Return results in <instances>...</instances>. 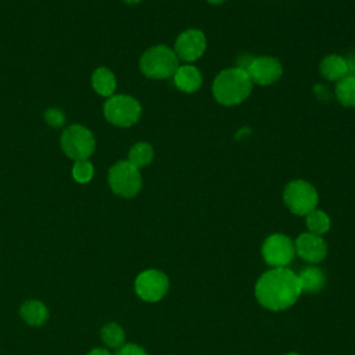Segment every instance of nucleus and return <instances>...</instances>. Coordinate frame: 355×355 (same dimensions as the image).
I'll use <instances>...</instances> for the list:
<instances>
[{
  "instance_id": "nucleus-20",
  "label": "nucleus",
  "mask_w": 355,
  "mask_h": 355,
  "mask_svg": "<svg viewBox=\"0 0 355 355\" xmlns=\"http://www.w3.org/2000/svg\"><path fill=\"white\" fill-rule=\"evenodd\" d=\"M153 158H154L153 147L148 143L140 141L130 148L128 161L136 168H143V166H147L153 161Z\"/></svg>"
},
{
  "instance_id": "nucleus-18",
  "label": "nucleus",
  "mask_w": 355,
  "mask_h": 355,
  "mask_svg": "<svg viewBox=\"0 0 355 355\" xmlns=\"http://www.w3.org/2000/svg\"><path fill=\"white\" fill-rule=\"evenodd\" d=\"M334 94L341 105L355 107V78L347 75L340 79L336 85Z\"/></svg>"
},
{
  "instance_id": "nucleus-8",
  "label": "nucleus",
  "mask_w": 355,
  "mask_h": 355,
  "mask_svg": "<svg viewBox=\"0 0 355 355\" xmlns=\"http://www.w3.org/2000/svg\"><path fill=\"white\" fill-rule=\"evenodd\" d=\"M294 254L293 240L282 233L268 236L262 244V257L273 268H286L293 261Z\"/></svg>"
},
{
  "instance_id": "nucleus-9",
  "label": "nucleus",
  "mask_w": 355,
  "mask_h": 355,
  "mask_svg": "<svg viewBox=\"0 0 355 355\" xmlns=\"http://www.w3.org/2000/svg\"><path fill=\"white\" fill-rule=\"evenodd\" d=\"M168 288L169 280L166 275L157 269L144 270L135 280L136 294L147 302L159 301L166 294Z\"/></svg>"
},
{
  "instance_id": "nucleus-3",
  "label": "nucleus",
  "mask_w": 355,
  "mask_h": 355,
  "mask_svg": "<svg viewBox=\"0 0 355 355\" xmlns=\"http://www.w3.org/2000/svg\"><path fill=\"white\" fill-rule=\"evenodd\" d=\"M179 68V58L168 46L158 44L146 50L140 58V71L151 79L172 78Z\"/></svg>"
},
{
  "instance_id": "nucleus-28",
  "label": "nucleus",
  "mask_w": 355,
  "mask_h": 355,
  "mask_svg": "<svg viewBox=\"0 0 355 355\" xmlns=\"http://www.w3.org/2000/svg\"><path fill=\"white\" fill-rule=\"evenodd\" d=\"M123 1H126V3H129V4H136V3H140L141 0H123Z\"/></svg>"
},
{
  "instance_id": "nucleus-13",
  "label": "nucleus",
  "mask_w": 355,
  "mask_h": 355,
  "mask_svg": "<svg viewBox=\"0 0 355 355\" xmlns=\"http://www.w3.org/2000/svg\"><path fill=\"white\" fill-rule=\"evenodd\" d=\"M173 78L175 86L183 93H194L201 87L202 76L197 67L191 64L179 65Z\"/></svg>"
},
{
  "instance_id": "nucleus-5",
  "label": "nucleus",
  "mask_w": 355,
  "mask_h": 355,
  "mask_svg": "<svg viewBox=\"0 0 355 355\" xmlns=\"http://www.w3.org/2000/svg\"><path fill=\"white\" fill-rule=\"evenodd\" d=\"M104 115L112 125L128 128L139 121L141 105L136 98L126 94L111 96L104 104Z\"/></svg>"
},
{
  "instance_id": "nucleus-2",
  "label": "nucleus",
  "mask_w": 355,
  "mask_h": 355,
  "mask_svg": "<svg viewBox=\"0 0 355 355\" xmlns=\"http://www.w3.org/2000/svg\"><path fill=\"white\" fill-rule=\"evenodd\" d=\"M252 80L247 71L237 67L220 71L212 83L214 98L227 107L241 104L252 90Z\"/></svg>"
},
{
  "instance_id": "nucleus-7",
  "label": "nucleus",
  "mask_w": 355,
  "mask_h": 355,
  "mask_svg": "<svg viewBox=\"0 0 355 355\" xmlns=\"http://www.w3.org/2000/svg\"><path fill=\"white\" fill-rule=\"evenodd\" d=\"M64 153L73 159H87L94 151V137L92 132L80 125H72L61 136Z\"/></svg>"
},
{
  "instance_id": "nucleus-22",
  "label": "nucleus",
  "mask_w": 355,
  "mask_h": 355,
  "mask_svg": "<svg viewBox=\"0 0 355 355\" xmlns=\"http://www.w3.org/2000/svg\"><path fill=\"white\" fill-rule=\"evenodd\" d=\"M93 165L87 159H78L72 168V176L78 183H87L93 178Z\"/></svg>"
},
{
  "instance_id": "nucleus-29",
  "label": "nucleus",
  "mask_w": 355,
  "mask_h": 355,
  "mask_svg": "<svg viewBox=\"0 0 355 355\" xmlns=\"http://www.w3.org/2000/svg\"><path fill=\"white\" fill-rule=\"evenodd\" d=\"M286 355H300V354H297V352H288V354H286Z\"/></svg>"
},
{
  "instance_id": "nucleus-15",
  "label": "nucleus",
  "mask_w": 355,
  "mask_h": 355,
  "mask_svg": "<svg viewBox=\"0 0 355 355\" xmlns=\"http://www.w3.org/2000/svg\"><path fill=\"white\" fill-rule=\"evenodd\" d=\"M297 276L300 280L301 291L308 294L319 293L326 283L324 273L318 266H306Z\"/></svg>"
},
{
  "instance_id": "nucleus-17",
  "label": "nucleus",
  "mask_w": 355,
  "mask_h": 355,
  "mask_svg": "<svg viewBox=\"0 0 355 355\" xmlns=\"http://www.w3.org/2000/svg\"><path fill=\"white\" fill-rule=\"evenodd\" d=\"M92 83L94 90L105 97H111L116 87V80L114 73L107 68H98L92 76Z\"/></svg>"
},
{
  "instance_id": "nucleus-12",
  "label": "nucleus",
  "mask_w": 355,
  "mask_h": 355,
  "mask_svg": "<svg viewBox=\"0 0 355 355\" xmlns=\"http://www.w3.org/2000/svg\"><path fill=\"white\" fill-rule=\"evenodd\" d=\"M295 254L309 263H318L327 254V244L322 236L313 233H301L294 243Z\"/></svg>"
},
{
  "instance_id": "nucleus-21",
  "label": "nucleus",
  "mask_w": 355,
  "mask_h": 355,
  "mask_svg": "<svg viewBox=\"0 0 355 355\" xmlns=\"http://www.w3.org/2000/svg\"><path fill=\"white\" fill-rule=\"evenodd\" d=\"M103 341L111 348H121L125 343V331L116 323H107L101 329Z\"/></svg>"
},
{
  "instance_id": "nucleus-27",
  "label": "nucleus",
  "mask_w": 355,
  "mask_h": 355,
  "mask_svg": "<svg viewBox=\"0 0 355 355\" xmlns=\"http://www.w3.org/2000/svg\"><path fill=\"white\" fill-rule=\"evenodd\" d=\"M208 3H211V4H222V3H225L226 0H207Z\"/></svg>"
},
{
  "instance_id": "nucleus-14",
  "label": "nucleus",
  "mask_w": 355,
  "mask_h": 355,
  "mask_svg": "<svg viewBox=\"0 0 355 355\" xmlns=\"http://www.w3.org/2000/svg\"><path fill=\"white\" fill-rule=\"evenodd\" d=\"M319 69H320V75L330 82H338L340 79L348 75L345 58L338 54L326 55L320 61Z\"/></svg>"
},
{
  "instance_id": "nucleus-6",
  "label": "nucleus",
  "mask_w": 355,
  "mask_h": 355,
  "mask_svg": "<svg viewBox=\"0 0 355 355\" xmlns=\"http://www.w3.org/2000/svg\"><path fill=\"white\" fill-rule=\"evenodd\" d=\"M108 183L115 194L130 198L141 189V175L129 161H119L110 169Z\"/></svg>"
},
{
  "instance_id": "nucleus-23",
  "label": "nucleus",
  "mask_w": 355,
  "mask_h": 355,
  "mask_svg": "<svg viewBox=\"0 0 355 355\" xmlns=\"http://www.w3.org/2000/svg\"><path fill=\"white\" fill-rule=\"evenodd\" d=\"M44 116H46L47 123L51 125V126H54V128L61 126V125L64 123V119H65V118H64V114H62L60 110H57V108H50V110H47L46 114H44Z\"/></svg>"
},
{
  "instance_id": "nucleus-10",
  "label": "nucleus",
  "mask_w": 355,
  "mask_h": 355,
  "mask_svg": "<svg viewBox=\"0 0 355 355\" xmlns=\"http://www.w3.org/2000/svg\"><path fill=\"white\" fill-rule=\"evenodd\" d=\"M207 49V37L200 29H186L175 40V54L179 60L193 62L198 60Z\"/></svg>"
},
{
  "instance_id": "nucleus-11",
  "label": "nucleus",
  "mask_w": 355,
  "mask_h": 355,
  "mask_svg": "<svg viewBox=\"0 0 355 355\" xmlns=\"http://www.w3.org/2000/svg\"><path fill=\"white\" fill-rule=\"evenodd\" d=\"M247 73L250 75L252 83L269 86L280 79L283 73V67L277 58L270 55H261L254 57L251 65L247 69Z\"/></svg>"
},
{
  "instance_id": "nucleus-16",
  "label": "nucleus",
  "mask_w": 355,
  "mask_h": 355,
  "mask_svg": "<svg viewBox=\"0 0 355 355\" xmlns=\"http://www.w3.org/2000/svg\"><path fill=\"white\" fill-rule=\"evenodd\" d=\"M47 308L37 300H28L21 306V316L31 326H39L47 319Z\"/></svg>"
},
{
  "instance_id": "nucleus-19",
  "label": "nucleus",
  "mask_w": 355,
  "mask_h": 355,
  "mask_svg": "<svg viewBox=\"0 0 355 355\" xmlns=\"http://www.w3.org/2000/svg\"><path fill=\"white\" fill-rule=\"evenodd\" d=\"M305 223L309 233H313L318 236L327 233L330 229V218L327 216L326 212L316 208L305 215Z\"/></svg>"
},
{
  "instance_id": "nucleus-4",
  "label": "nucleus",
  "mask_w": 355,
  "mask_h": 355,
  "mask_svg": "<svg viewBox=\"0 0 355 355\" xmlns=\"http://www.w3.org/2000/svg\"><path fill=\"white\" fill-rule=\"evenodd\" d=\"M283 201L293 214L305 216L316 208L319 202V194L309 182L295 179L287 183L284 187Z\"/></svg>"
},
{
  "instance_id": "nucleus-1",
  "label": "nucleus",
  "mask_w": 355,
  "mask_h": 355,
  "mask_svg": "<svg viewBox=\"0 0 355 355\" xmlns=\"http://www.w3.org/2000/svg\"><path fill=\"white\" fill-rule=\"evenodd\" d=\"M297 273L288 268H272L255 284L258 302L270 311H284L294 305L301 294Z\"/></svg>"
},
{
  "instance_id": "nucleus-25",
  "label": "nucleus",
  "mask_w": 355,
  "mask_h": 355,
  "mask_svg": "<svg viewBox=\"0 0 355 355\" xmlns=\"http://www.w3.org/2000/svg\"><path fill=\"white\" fill-rule=\"evenodd\" d=\"M344 58H345V62H347L348 75L355 78V51H351V53L347 54Z\"/></svg>"
},
{
  "instance_id": "nucleus-24",
  "label": "nucleus",
  "mask_w": 355,
  "mask_h": 355,
  "mask_svg": "<svg viewBox=\"0 0 355 355\" xmlns=\"http://www.w3.org/2000/svg\"><path fill=\"white\" fill-rule=\"evenodd\" d=\"M115 355H147V352L136 344H125L121 348H118Z\"/></svg>"
},
{
  "instance_id": "nucleus-26",
  "label": "nucleus",
  "mask_w": 355,
  "mask_h": 355,
  "mask_svg": "<svg viewBox=\"0 0 355 355\" xmlns=\"http://www.w3.org/2000/svg\"><path fill=\"white\" fill-rule=\"evenodd\" d=\"M87 355H111V354L107 349H104V348H96L92 352H89Z\"/></svg>"
}]
</instances>
